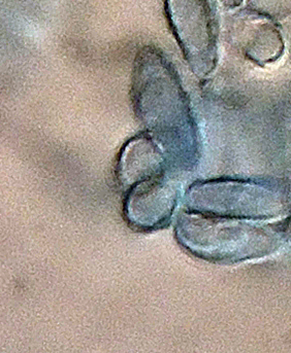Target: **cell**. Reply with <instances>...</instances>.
<instances>
[{"label": "cell", "mask_w": 291, "mask_h": 353, "mask_svg": "<svg viewBox=\"0 0 291 353\" xmlns=\"http://www.w3.org/2000/svg\"><path fill=\"white\" fill-rule=\"evenodd\" d=\"M133 93L138 112L167 152H188L194 133L187 100L177 74L162 56L153 51L140 55Z\"/></svg>", "instance_id": "cell-1"}, {"label": "cell", "mask_w": 291, "mask_h": 353, "mask_svg": "<svg viewBox=\"0 0 291 353\" xmlns=\"http://www.w3.org/2000/svg\"><path fill=\"white\" fill-rule=\"evenodd\" d=\"M169 22L186 61L200 79L218 59L216 22L210 0H167Z\"/></svg>", "instance_id": "cell-2"}, {"label": "cell", "mask_w": 291, "mask_h": 353, "mask_svg": "<svg viewBox=\"0 0 291 353\" xmlns=\"http://www.w3.org/2000/svg\"><path fill=\"white\" fill-rule=\"evenodd\" d=\"M173 189L162 175L135 185L129 195L127 215L135 225L155 227L165 223L173 206Z\"/></svg>", "instance_id": "cell-3"}, {"label": "cell", "mask_w": 291, "mask_h": 353, "mask_svg": "<svg viewBox=\"0 0 291 353\" xmlns=\"http://www.w3.org/2000/svg\"><path fill=\"white\" fill-rule=\"evenodd\" d=\"M162 154L150 139H138L129 144L121 161V175L127 183H141L162 175Z\"/></svg>", "instance_id": "cell-4"}]
</instances>
